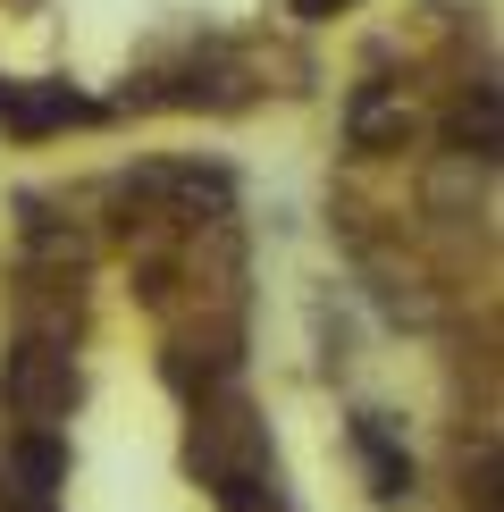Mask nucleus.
<instances>
[{"label": "nucleus", "instance_id": "nucleus-1", "mask_svg": "<svg viewBox=\"0 0 504 512\" xmlns=\"http://www.w3.org/2000/svg\"><path fill=\"white\" fill-rule=\"evenodd\" d=\"M185 462H194V479L210 487V504H219V512H269V504H278V454H269V420L244 403L236 378H227V387H210V395H194Z\"/></svg>", "mask_w": 504, "mask_h": 512}, {"label": "nucleus", "instance_id": "nucleus-2", "mask_svg": "<svg viewBox=\"0 0 504 512\" xmlns=\"http://www.w3.org/2000/svg\"><path fill=\"white\" fill-rule=\"evenodd\" d=\"M0 403H9V420H26V429H59V420L76 412V353H68V336L17 328L9 361H0Z\"/></svg>", "mask_w": 504, "mask_h": 512}, {"label": "nucleus", "instance_id": "nucleus-3", "mask_svg": "<svg viewBox=\"0 0 504 512\" xmlns=\"http://www.w3.org/2000/svg\"><path fill=\"white\" fill-rule=\"evenodd\" d=\"M59 479H68V454H59L51 429H26L0 454V512H59Z\"/></svg>", "mask_w": 504, "mask_h": 512}, {"label": "nucleus", "instance_id": "nucleus-4", "mask_svg": "<svg viewBox=\"0 0 504 512\" xmlns=\"http://www.w3.org/2000/svg\"><path fill=\"white\" fill-rule=\"evenodd\" d=\"M101 110L68 84H9L0 76V126H9L17 143H42V135H68V126H93Z\"/></svg>", "mask_w": 504, "mask_h": 512}, {"label": "nucleus", "instance_id": "nucleus-5", "mask_svg": "<svg viewBox=\"0 0 504 512\" xmlns=\"http://www.w3.org/2000/svg\"><path fill=\"white\" fill-rule=\"evenodd\" d=\"M353 454H362L378 504H404V496H412V454L387 437V420H353Z\"/></svg>", "mask_w": 504, "mask_h": 512}, {"label": "nucleus", "instance_id": "nucleus-6", "mask_svg": "<svg viewBox=\"0 0 504 512\" xmlns=\"http://www.w3.org/2000/svg\"><path fill=\"white\" fill-rule=\"evenodd\" d=\"M412 135V110H395L387 93H353V152H387V143H404Z\"/></svg>", "mask_w": 504, "mask_h": 512}, {"label": "nucleus", "instance_id": "nucleus-7", "mask_svg": "<svg viewBox=\"0 0 504 512\" xmlns=\"http://www.w3.org/2000/svg\"><path fill=\"white\" fill-rule=\"evenodd\" d=\"M462 143H471L479 160H496V84H479V101L462 110Z\"/></svg>", "mask_w": 504, "mask_h": 512}, {"label": "nucleus", "instance_id": "nucleus-8", "mask_svg": "<svg viewBox=\"0 0 504 512\" xmlns=\"http://www.w3.org/2000/svg\"><path fill=\"white\" fill-rule=\"evenodd\" d=\"M336 9H353V0H294V17H336Z\"/></svg>", "mask_w": 504, "mask_h": 512}]
</instances>
